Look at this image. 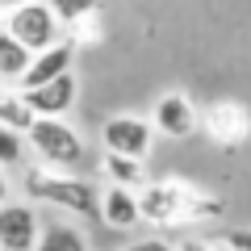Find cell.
<instances>
[{
    "label": "cell",
    "instance_id": "2e32d148",
    "mask_svg": "<svg viewBox=\"0 0 251 251\" xmlns=\"http://www.w3.org/2000/svg\"><path fill=\"white\" fill-rule=\"evenodd\" d=\"M100 4H105V0H50L54 17H59L63 25H72V21H80V17H92V13H100Z\"/></svg>",
    "mask_w": 251,
    "mask_h": 251
},
{
    "label": "cell",
    "instance_id": "5bb4252c",
    "mask_svg": "<svg viewBox=\"0 0 251 251\" xmlns=\"http://www.w3.org/2000/svg\"><path fill=\"white\" fill-rule=\"evenodd\" d=\"M34 122H38V113L29 109L25 92H21V88H0V126H9V130H21V134H25Z\"/></svg>",
    "mask_w": 251,
    "mask_h": 251
},
{
    "label": "cell",
    "instance_id": "8fae6325",
    "mask_svg": "<svg viewBox=\"0 0 251 251\" xmlns=\"http://www.w3.org/2000/svg\"><path fill=\"white\" fill-rule=\"evenodd\" d=\"M72 63H75V46L67 42V38H59V42L46 46V50H34V59H29V67H25V75H21L17 88H38V84L54 80V75L72 72Z\"/></svg>",
    "mask_w": 251,
    "mask_h": 251
},
{
    "label": "cell",
    "instance_id": "9a60e30c",
    "mask_svg": "<svg viewBox=\"0 0 251 251\" xmlns=\"http://www.w3.org/2000/svg\"><path fill=\"white\" fill-rule=\"evenodd\" d=\"M34 251H88V239L67 222H50V226H42Z\"/></svg>",
    "mask_w": 251,
    "mask_h": 251
},
{
    "label": "cell",
    "instance_id": "7a4b0ae2",
    "mask_svg": "<svg viewBox=\"0 0 251 251\" xmlns=\"http://www.w3.org/2000/svg\"><path fill=\"white\" fill-rule=\"evenodd\" d=\"M25 193L34 201H42V205H54L75 218H97V209H100V188L92 180L75 176V172L42 168V163L25 172Z\"/></svg>",
    "mask_w": 251,
    "mask_h": 251
},
{
    "label": "cell",
    "instance_id": "ac0fdd59",
    "mask_svg": "<svg viewBox=\"0 0 251 251\" xmlns=\"http://www.w3.org/2000/svg\"><path fill=\"white\" fill-rule=\"evenodd\" d=\"M63 38H67L72 46H80V42H97V38H100V21H97V13H92V17L72 21V25H63Z\"/></svg>",
    "mask_w": 251,
    "mask_h": 251
},
{
    "label": "cell",
    "instance_id": "4fadbf2b",
    "mask_svg": "<svg viewBox=\"0 0 251 251\" xmlns=\"http://www.w3.org/2000/svg\"><path fill=\"white\" fill-rule=\"evenodd\" d=\"M29 59H34V50H29L25 42H17L9 29L0 25V80H4V84H21Z\"/></svg>",
    "mask_w": 251,
    "mask_h": 251
},
{
    "label": "cell",
    "instance_id": "d6986e66",
    "mask_svg": "<svg viewBox=\"0 0 251 251\" xmlns=\"http://www.w3.org/2000/svg\"><path fill=\"white\" fill-rule=\"evenodd\" d=\"M218 247H230V251H251V226H234V230H226Z\"/></svg>",
    "mask_w": 251,
    "mask_h": 251
},
{
    "label": "cell",
    "instance_id": "5b68a950",
    "mask_svg": "<svg viewBox=\"0 0 251 251\" xmlns=\"http://www.w3.org/2000/svg\"><path fill=\"white\" fill-rule=\"evenodd\" d=\"M100 147L117 155H134V159H147L155 147V122L138 113H113L105 126H100Z\"/></svg>",
    "mask_w": 251,
    "mask_h": 251
},
{
    "label": "cell",
    "instance_id": "30bf717a",
    "mask_svg": "<svg viewBox=\"0 0 251 251\" xmlns=\"http://www.w3.org/2000/svg\"><path fill=\"white\" fill-rule=\"evenodd\" d=\"M97 218L109 226V230H134L143 222V205H138V188L126 184H105L100 188V209Z\"/></svg>",
    "mask_w": 251,
    "mask_h": 251
},
{
    "label": "cell",
    "instance_id": "cb8c5ba5",
    "mask_svg": "<svg viewBox=\"0 0 251 251\" xmlns=\"http://www.w3.org/2000/svg\"><path fill=\"white\" fill-rule=\"evenodd\" d=\"M222 251H230V247H222Z\"/></svg>",
    "mask_w": 251,
    "mask_h": 251
},
{
    "label": "cell",
    "instance_id": "8992f818",
    "mask_svg": "<svg viewBox=\"0 0 251 251\" xmlns=\"http://www.w3.org/2000/svg\"><path fill=\"white\" fill-rule=\"evenodd\" d=\"M42 234V218L29 201H4L0 205V251H34Z\"/></svg>",
    "mask_w": 251,
    "mask_h": 251
},
{
    "label": "cell",
    "instance_id": "277c9868",
    "mask_svg": "<svg viewBox=\"0 0 251 251\" xmlns=\"http://www.w3.org/2000/svg\"><path fill=\"white\" fill-rule=\"evenodd\" d=\"M0 25L9 29L17 42H25L29 50H46L63 38V21L54 17L50 0H29L21 9H13L9 17H0Z\"/></svg>",
    "mask_w": 251,
    "mask_h": 251
},
{
    "label": "cell",
    "instance_id": "52a82bcc",
    "mask_svg": "<svg viewBox=\"0 0 251 251\" xmlns=\"http://www.w3.org/2000/svg\"><path fill=\"white\" fill-rule=\"evenodd\" d=\"M151 122H155V134H163V138H193L201 130V113H197V105L184 97V92H163L159 100H155V113H151Z\"/></svg>",
    "mask_w": 251,
    "mask_h": 251
},
{
    "label": "cell",
    "instance_id": "9c48e42d",
    "mask_svg": "<svg viewBox=\"0 0 251 251\" xmlns=\"http://www.w3.org/2000/svg\"><path fill=\"white\" fill-rule=\"evenodd\" d=\"M29 100V109H34L38 117H67L75 109V97H80V84H75L72 72L54 75V80L38 84V88H21Z\"/></svg>",
    "mask_w": 251,
    "mask_h": 251
},
{
    "label": "cell",
    "instance_id": "44dd1931",
    "mask_svg": "<svg viewBox=\"0 0 251 251\" xmlns=\"http://www.w3.org/2000/svg\"><path fill=\"white\" fill-rule=\"evenodd\" d=\"M176 251H222V247H214L205 239H184V243H176Z\"/></svg>",
    "mask_w": 251,
    "mask_h": 251
},
{
    "label": "cell",
    "instance_id": "7c38bea8",
    "mask_svg": "<svg viewBox=\"0 0 251 251\" xmlns=\"http://www.w3.org/2000/svg\"><path fill=\"white\" fill-rule=\"evenodd\" d=\"M100 172H105L109 184H126V188H143V184H147V159H134V155L105 151Z\"/></svg>",
    "mask_w": 251,
    "mask_h": 251
},
{
    "label": "cell",
    "instance_id": "ffe728a7",
    "mask_svg": "<svg viewBox=\"0 0 251 251\" xmlns=\"http://www.w3.org/2000/svg\"><path fill=\"white\" fill-rule=\"evenodd\" d=\"M126 251H176V243H168V239H159V234H151V239H138V243H130Z\"/></svg>",
    "mask_w": 251,
    "mask_h": 251
},
{
    "label": "cell",
    "instance_id": "ba28073f",
    "mask_svg": "<svg viewBox=\"0 0 251 251\" xmlns=\"http://www.w3.org/2000/svg\"><path fill=\"white\" fill-rule=\"evenodd\" d=\"M201 130H205L214 143H222V147H239L243 138L251 134V113L239 100H214V105L201 113Z\"/></svg>",
    "mask_w": 251,
    "mask_h": 251
},
{
    "label": "cell",
    "instance_id": "7402d4cb",
    "mask_svg": "<svg viewBox=\"0 0 251 251\" xmlns=\"http://www.w3.org/2000/svg\"><path fill=\"white\" fill-rule=\"evenodd\" d=\"M21 4H29V0H0V17H9L13 9H21Z\"/></svg>",
    "mask_w": 251,
    "mask_h": 251
},
{
    "label": "cell",
    "instance_id": "6da1fadb",
    "mask_svg": "<svg viewBox=\"0 0 251 251\" xmlns=\"http://www.w3.org/2000/svg\"><path fill=\"white\" fill-rule=\"evenodd\" d=\"M138 205H143V222L155 226H180V222H205V218H218L222 205H218L209 193L201 188H188L180 180H147L138 188Z\"/></svg>",
    "mask_w": 251,
    "mask_h": 251
},
{
    "label": "cell",
    "instance_id": "3957f363",
    "mask_svg": "<svg viewBox=\"0 0 251 251\" xmlns=\"http://www.w3.org/2000/svg\"><path fill=\"white\" fill-rule=\"evenodd\" d=\"M25 147L38 155L42 168H54V172H75L88 155L84 138L75 134V126L67 117H38L25 130Z\"/></svg>",
    "mask_w": 251,
    "mask_h": 251
},
{
    "label": "cell",
    "instance_id": "603a6c76",
    "mask_svg": "<svg viewBox=\"0 0 251 251\" xmlns=\"http://www.w3.org/2000/svg\"><path fill=\"white\" fill-rule=\"evenodd\" d=\"M9 201V176H4V168H0V205Z\"/></svg>",
    "mask_w": 251,
    "mask_h": 251
},
{
    "label": "cell",
    "instance_id": "e0dca14e",
    "mask_svg": "<svg viewBox=\"0 0 251 251\" xmlns=\"http://www.w3.org/2000/svg\"><path fill=\"white\" fill-rule=\"evenodd\" d=\"M21 159H25V134L0 126V168H17Z\"/></svg>",
    "mask_w": 251,
    "mask_h": 251
}]
</instances>
